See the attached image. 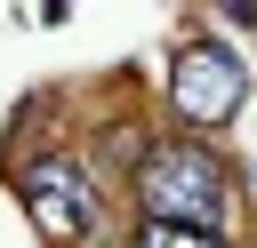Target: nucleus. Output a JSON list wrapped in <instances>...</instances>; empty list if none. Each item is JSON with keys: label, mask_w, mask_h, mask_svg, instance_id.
I'll list each match as a JSON object with an SVG mask.
<instances>
[{"label": "nucleus", "mask_w": 257, "mask_h": 248, "mask_svg": "<svg viewBox=\"0 0 257 248\" xmlns=\"http://www.w3.org/2000/svg\"><path fill=\"white\" fill-rule=\"evenodd\" d=\"M137 192H145L153 224H201V232H217V208H225V168H217L209 152H193V144H161V152H145Z\"/></svg>", "instance_id": "nucleus-1"}, {"label": "nucleus", "mask_w": 257, "mask_h": 248, "mask_svg": "<svg viewBox=\"0 0 257 248\" xmlns=\"http://www.w3.org/2000/svg\"><path fill=\"white\" fill-rule=\"evenodd\" d=\"M137 248H225L217 232H201V224H145V240Z\"/></svg>", "instance_id": "nucleus-4"}, {"label": "nucleus", "mask_w": 257, "mask_h": 248, "mask_svg": "<svg viewBox=\"0 0 257 248\" xmlns=\"http://www.w3.org/2000/svg\"><path fill=\"white\" fill-rule=\"evenodd\" d=\"M24 208H32V224L48 232V240H80L88 232V184H80V168L72 160H40L32 176H24Z\"/></svg>", "instance_id": "nucleus-3"}, {"label": "nucleus", "mask_w": 257, "mask_h": 248, "mask_svg": "<svg viewBox=\"0 0 257 248\" xmlns=\"http://www.w3.org/2000/svg\"><path fill=\"white\" fill-rule=\"evenodd\" d=\"M241 96H249V72H241V56H233L225 40H193V48L169 64V104H177L193 128L233 120V112H241Z\"/></svg>", "instance_id": "nucleus-2"}]
</instances>
